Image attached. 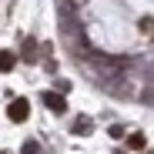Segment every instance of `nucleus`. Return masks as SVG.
<instances>
[{"label":"nucleus","instance_id":"obj_1","mask_svg":"<svg viewBox=\"0 0 154 154\" xmlns=\"http://www.w3.org/2000/svg\"><path fill=\"white\" fill-rule=\"evenodd\" d=\"M27 114H30V104H27V97H17V100H10V107H7V117H10L14 124H23V121H27Z\"/></svg>","mask_w":154,"mask_h":154},{"label":"nucleus","instance_id":"obj_2","mask_svg":"<svg viewBox=\"0 0 154 154\" xmlns=\"http://www.w3.org/2000/svg\"><path fill=\"white\" fill-rule=\"evenodd\" d=\"M44 104H47L50 111H57V114H64V111H67V100H64L60 94H54V91H47V94H44Z\"/></svg>","mask_w":154,"mask_h":154},{"label":"nucleus","instance_id":"obj_3","mask_svg":"<svg viewBox=\"0 0 154 154\" xmlns=\"http://www.w3.org/2000/svg\"><path fill=\"white\" fill-rule=\"evenodd\" d=\"M14 60H17V57L10 54V50H0V70H4V74L14 70Z\"/></svg>","mask_w":154,"mask_h":154},{"label":"nucleus","instance_id":"obj_4","mask_svg":"<svg viewBox=\"0 0 154 154\" xmlns=\"http://www.w3.org/2000/svg\"><path fill=\"white\" fill-rule=\"evenodd\" d=\"M20 154H40V144H37V141H23Z\"/></svg>","mask_w":154,"mask_h":154},{"label":"nucleus","instance_id":"obj_5","mask_svg":"<svg viewBox=\"0 0 154 154\" xmlns=\"http://www.w3.org/2000/svg\"><path fill=\"white\" fill-rule=\"evenodd\" d=\"M127 144H131V151H141V147H144V134H131Z\"/></svg>","mask_w":154,"mask_h":154},{"label":"nucleus","instance_id":"obj_6","mask_svg":"<svg viewBox=\"0 0 154 154\" xmlns=\"http://www.w3.org/2000/svg\"><path fill=\"white\" fill-rule=\"evenodd\" d=\"M141 30H144V34H154V17H144V20H141Z\"/></svg>","mask_w":154,"mask_h":154},{"label":"nucleus","instance_id":"obj_7","mask_svg":"<svg viewBox=\"0 0 154 154\" xmlns=\"http://www.w3.org/2000/svg\"><path fill=\"white\" fill-rule=\"evenodd\" d=\"M0 154H10V151H0Z\"/></svg>","mask_w":154,"mask_h":154}]
</instances>
